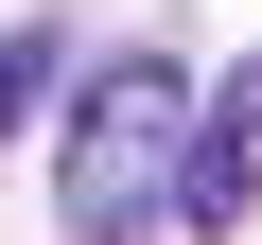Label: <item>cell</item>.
I'll list each match as a JSON object with an SVG mask.
<instances>
[{"instance_id": "obj_1", "label": "cell", "mask_w": 262, "mask_h": 245, "mask_svg": "<svg viewBox=\"0 0 262 245\" xmlns=\"http://www.w3.org/2000/svg\"><path fill=\"white\" fill-rule=\"evenodd\" d=\"M175 158H192V70L175 53H105L88 88H70V245H140V228H175Z\"/></svg>"}, {"instance_id": "obj_2", "label": "cell", "mask_w": 262, "mask_h": 245, "mask_svg": "<svg viewBox=\"0 0 262 245\" xmlns=\"http://www.w3.org/2000/svg\"><path fill=\"white\" fill-rule=\"evenodd\" d=\"M262 210V70L192 122V158H175V228H245Z\"/></svg>"}, {"instance_id": "obj_3", "label": "cell", "mask_w": 262, "mask_h": 245, "mask_svg": "<svg viewBox=\"0 0 262 245\" xmlns=\"http://www.w3.org/2000/svg\"><path fill=\"white\" fill-rule=\"evenodd\" d=\"M53 88H70V35H0V140H18Z\"/></svg>"}]
</instances>
